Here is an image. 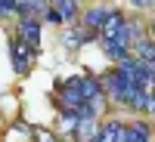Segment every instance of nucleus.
Listing matches in <instances>:
<instances>
[{"instance_id": "f257e3e1", "label": "nucleus", "mask_w": 155, "mask_h": 142, "mask_svg": "<svg viewBox=\"0 0 155 142\" xmlns=\"http://www.w3.org/2000/svg\"><path fill=\"white\" fill-rule=\"evenodd\" d=\"M34 56H37V49L28 46L25 40H19V37L9 40V62H12V68H16V74H28Z\"/></svg>"}, {"instance_id": "f03ea898", "label": "nucleus", "mask_w": 155, "mask_h": 142, "mask_svg": "<svg viewBox=\"0 0 155 142\" xmlns=\"http://www.w3.org/2000/svg\"><path fill=\"white\" fill-rule=\"evenodd\" d=\"M16 37L37 49V46H41V22H37V19H19V25H16Z\"/></svg>"}, {"instance_id": "7ed1b4c3", "label": "nucleus", "mask_w": 155, "mask_h": 142, "mask_svg": "<svg viewBox=\"0 0 155 142\" xmlns=\"http://www.w3.org/2000/svg\"><path fill=\"white\" fill-rule=\"evenodd\" d=\"M124 28H127V19L121 16V12H112L109 22L102 25L99 37H102V40H124ZM124 43H127V40H124ZM127 46H130V43H127Z\"/></svg>"}, {"instance_id": "20e7f679", "label": "nucleus", "mask_w": 155, "mask_h": 142, "mask_svg": "<svg viewBox=\"0 0 155 142\" xmlns=\"http://www.w3.org/2000/svg\"><path fill=\"white\" fill-rule=\"evenodd\" d=\"M109 16H112V9L93 6L90 12H84V31H102V25L109 22Z\"/></svg>"}, {"instance_id": "39448f33", "label": "nucleus", "mask_w": 155, "mask_h": 142, "mask_svg": "<svg viewBox=\"0 0 155 142\" xmlns=\"http://www.w3.org/2000/svg\"><path fill=\"white\" fill-rule=\"evenodd\" d=\"M121 142H152V127L146 121H134L130 127L124 130V139Z\"/></svg>"}, {"instance_id": "423d86ee", "label": "nucleus", "mask_w": 155, "mask_h": 142, "mask_svg": "<svg viewBox=\"0 0 155 142\" xmlns=\"http://www.w3.org/2000/svg\"><path fill=\"white\" fill-rule=\"evenodd\" d=\"M124 130H127V127L121 121H106L99 127V142H121L124 139Z\"/></svg>"}, {"instance_id": "0eeeda50", "label": "nucleus", "mask_w": 155, "mask_h": 142, "mask_svg": "<svg viewBox=\"0 0 155 142\" xmlns=\"http://www.w3.org/2000/svg\"><path fill=\"white\" fill-rule=\"evenodd\" d=\"M102 49H106V56L115 59V62H124L127 56H130V46H127L124 40H106V43H102Z\"/></svg>"}, {"instance_id": "6e6552de", "label": "nucleus", "mask_w": 155, "mask_h": 142, "mask_svg": "<svg viewBox=\"0 0 155 142\" xmlns=\"http://www.w3.org/2000/svg\"><path fill=\"white\" fill-rule=\"evenodd\" d=\"M81 43H87V31H65V37H62V46L68 49H78Z\"/></svg>"}, {"instance_id": "1a4fd4ad", "label": "nucleus", "mask_w": 155, "mask_h": 142, "mask_svg": "<svg viewBox=\"0 0 155 142\" xmlns=\"http://www.w3.org/2000/svg\"><path fill=\"white\" fill-rule=\"evenodd\" d=\"M44 19H47V22H53V25H65V19H62V12H59L56 6H53V9H47V12H44Z\"/></svg>"}, {"instance_id": "9d476101", "label": "nucleus", "mask_w": 155, "mask_h": 142, "mask_svg": "<svg viewBox=\"0 0 155 142\" xmlns=\"http://www.w3.org/2000/svg\"><path fill=\"white\" fill-rule=\"evenodd\" d=\"M31 136H34V142H59V139L50 133V130H34Z\"/></svg>"}, {"instance_id": "9b49d317", "label": "nucleus", "mask_w": 155, "mask_h": 142, "mask_svg": "<svg viewBox=\"0 0 155 142\" xmlns=\"http://www.w3.org/2000/svg\"><path fill=\"white\" fill-rule=\"evenodd\" d=\"M130 6H137V9H152V0H130Z\"/></svg>"}, {"instance_id": "f8f14e48", "label": "nucleus", "mask_w": 155, "mask_h": 142, "mask_svg": "<svg viewBox=\"0 0 155 142\" xmlns=\"http://www.w3.org/2000/svg\"><path fill=\"white\" fill-rule=\"evenodd\" d=\"M149 31H152V37H155V22H152V25H149Z\"/></svg>"}, {"instance_id": "ddd939ff", "label": "nucleus", "mask_w": 155, "mask_h": 142, "mask_svg": "<svg viewBox=\"0 0 155 142\" xmlns=\"http://www.w3.org/2000/svg\"><path fill=\"white\" fill-rule=\"evenodd\" d=\"M90 142H99V136H96V139H90Z\"/></svg>"}]
</instances>
